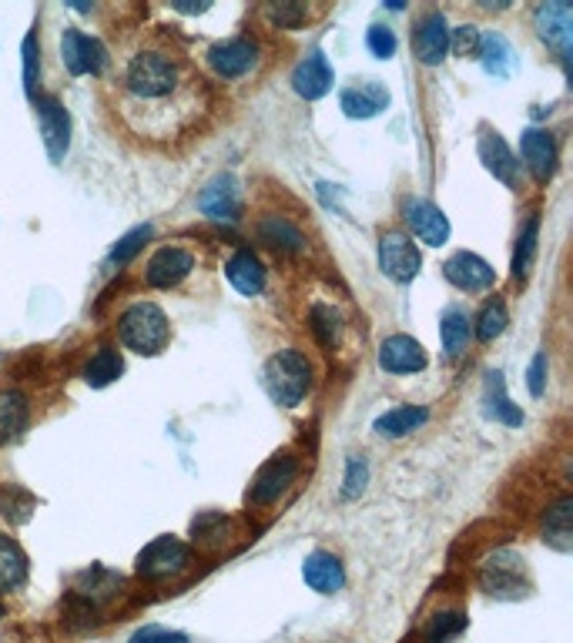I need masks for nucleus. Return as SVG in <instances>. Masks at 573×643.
Here are the masks:
<instances>
[{"label":"nucleus","instance_id":"aec40b11","mask_svg":"<svg viewBox=\"0 0 573 643\" xmlns=\"http://www.w3.org/2000/svg\"><path fill=\"white\" fill-rule=\"evenodd\" d=\"M339 104H342V111H345L349 118L365 121V118H375L379 111H386V108H390V91L382 88L379 81L365 78V81L345 88L342 98H339Z\"/></svg>","mask_w":573,"mask_h":643},{"label":"nucleus","instance_id":"4c0bfd02","mask_svg":"<svg viewBox=\"0 0 573 643\" xmlns=\"http://www.w3.org/2000/svg\"><path fill=\"white\" fill-rule=\"evenodd\" d=\"M312 332L319 339L322 349H332L339 342V332H342V322H339V312H332L329 305H312Z\"/></svg>","mask_w":573,"mask_h":643},{"label":"nucleus","instance_id":"a878e982","mask_svg":"<svg viewBox=\"0 0 573 643\" xmlns=\"http://www.w3.org/2000/svg\"><path fill=\"white\" fill-rule=\"evenodd\" d=\"M543 540L560 550V553H570L573 546V500L563 496L560 503H553L543 516Z\"/></svg>","mask_w":573,"mask_h":643},{"label":"nucleus","instance_id":"79ce46f5","mask_svg":"<svg viewBox=\"0 0 573 643\" xmlns=\"http://www.w3.org/2000/svg\"><path fill=\"white\" fill-rule=\"evenodd\" d=\"M365 48L379 58V61H390L396 54V34L390 28H382V24H372L365 31Z\"/></svg>","mask_w":573,"mask_h":643},{"label":"nucleus","instance_id":"49530a36","mask_svg":"<svg viewBox=\"0 0 573 643\" xmlns=\"http://www.w3.org/2000/svg\"><path fill=\"white\" fill-rule=\"evenodd\" d=\"M526 385H530L533 395H543V389H546V352L533 355V362L526 369Z\"/></svg>","mask_w":573,"mask_h":643},{"label":"nucleus","instance_id":"9b49d317","mask_svg":"<svg viewBox=\"0 0 573 643\" xmlns=\"http://www.w3.org/2000/svg\"><path fill=\"white\" fill-rule=\"evenodd\" d=\"M259 64V44L252 38H232L225 44H215L209 51V68L222 81H239Z\"/></svg>","mask_w":573,"mask_h":643},{"label":"nucleus","instance_id":"f03ea898","mask_svg":"<svg viewBox=\"0 0 573 643\" xmlns=\"http://www.w3.org/2000/svg\"><path fill=\"white\" fill-rule=\"evenodd\" d=\"M121 345L138 352V355H158L168 339H171V322L164 315L161 305L154 302H134L124 315H121Z\"/></svg>","mask_w":573,"mask_h":643},{"label":"nucleus","instance_id":"39448f33","mask_svg":"<svg viewBox=\"0 0 573 643\" xmlns=\"http://www.w3.org/2000/svg\"><path fill=\"white\" fill-rule=\"evenodd\" d=\"M191 566V550L174 540V536H158L151 540L141 553H138V563L134 570L144 576V580H168V576H178Z\"/></svg>","mask_w":573,"mask_h":643},{"label":"nucleus","instance_id":"cd10ccee","mask_svg":"<svg viewBox=\"0 0 573 643\" xmlns=\"http://www.w3.org/2000/svg\"><path fill=\"white\" fill-rule=\"evenodd\" d=\"M28 580V556L18 540L0 533V593H11Z\"/></svg>","mask_w":573,"mask_h":643},{"label":"nucleus","instance_id":"393cba45","mask_svg":"<svg viewBox=\"0 0 573 643\" xmlns=\"http://www.w3.org/2000/svg\"><path fill=\"white\" fill-rule=\"evenodd\" d=\"M259 239L279 252H305V235L295 222H289L285 214H265L259 222Z\"/></svg>","mask_w":573,"mask_h":643},{"label":"nucleus","instance_id":"b1692460","mask_svg":"<svg viewBox=\"0 0 573 643\" xmlns=\"http://www.w3.org/2000/svg\"><path fill=\"white\" fill-rule=\"evenodd\" d=\"M31 419V402L18 389L0 392V443H11L14 436L24 433V425Z\"/></svg>","mask_w":573,"mask_h":643},{"label":"nucleus","instance_id":"c85d7f7f","mask_svg":"<svg viewBox=\"0 0 573 643\" xmlns=\"http://www.w3.org/2000/svg\"><path fill=\"white\" fill-rule=\"evenodd\" d=\"M486 415L493 422H503V425H520L523 422V409H516L510 402L500 372H486Z\"/></svg>","mask_w":573,"mask_h":643},{"label":"nucleus","instance_id":"1a4fd4ad","mask_svg":"<svg viewBox=\"0 0 573 643\" xmlns=\"http://www.w3.org/2000/svg\"><path fill=\"white\" fill-rule=\"evenodd\" d=\"M61 61H64V68L74 78H81V74H104L108 51H104V44L98 38H88V34L71 28L61 38Z\"/></svg>","mask_w":573,"mask_h":643},{"label":"nucleus","instance_id":"c756f323","mask_svg":"<svg viewBox=\"0 0 573 643\" xmlns=\"http://www.w3.org/2000/svg\"><path fill=\"white\" fill-rule=\"evenodd\" d=\"M476 58L483 61V71L493 74V78H506L513 71V48L503 34H483L480 38V51Z\"/></svg>","mask_w":573,"mask_h":643},{"label":"nucleus","instance_id":"2eb2a0df","mask_svg":"<svg viewBox=\"0 0 573 643\" xmlns=\"http://www.w3.org/2000/svg\"><path fill=\"white\" fill-rule=\"evenodd\" d=\"M191 269H195V255L181 245H164L148 262V285L151 289H174L178 282H184L191 275Z\"/></svg>","mask_w":573,"mask_h":643},{"label":"nucleus","instance_id":"2f4dec72","mask_svg":"<svg viewBox=\"0 0 573 643\" xmlns=\"http://www.w3.org/2000/svg\"><path fill=\"white\" fill-rule=\"evenodd\" d=\"M121 372H124L121 352L111 349V345H104V349H98V355L84 365V382H88L91 389H104V385H111L114 379H121Z\"/></svg>","mask_w":573,"mask_h":643},{"label":"nucleus","instance_id":"c03bdc74","mask_svg":"<svg viewBox=\"0 0 573 643\" xmlns=\"http://www.w3.org/2000/svg\"><path fill=\"white\" fill-rule=\"evenodd\" d=\"M365 480H369V463L359 460V456H352V460H349V470H345V486H342L345 500L359 496V493L365 490Z\"/></svg>","mask_w":573,"mask_h":643},{"label":"nucleus","instance_id":"4468645a","mask_svg":"<svg viewBox=\"0 0 573 643\" xmlns=\"http://www.w3.org/2000/svg\"><path fill=\"white\" fill-rule=\"evenodd\" d=\"M426 362H430V355H426V349L413 335H390L386 342L379 345V365L386 369L390 375L423 372Z\"/></svg>","mask_w":573,"mask_h":643},{"label":"nucleus","instance_id":"bb28decb","mask_svg":"<svg viewBox=\"0 0 573 643\" xmlns=\"http://www.w3.org/2000/svg\"><path fill=\"white\" fill-rule=\"evenodd\" d=\"M426 419H430V409H423V405H400V409H390L386 415L375 419V433L400 440V436L416 433L420 425H426Z\"/></svg>","mask_w":573,"mask_h":643},{"label":"nucleus","instance_id":"7c9ffc66","mask_svg":"<svg viewBox=\"0 0 573 643\" xmlns=\"http://www.w3.org/2000/svg\"><path fill=\"white\" fill-rule=\"evenodd\" d=\"M440 335H443V349H446L450 359L463 355L470 339H473V325H470L466 312L463 309H446L443 322H440Z\"/></svg>","mask_w":573,"mask_h":643},{"label":"nucleus","instance_id":"e433bc0d","mask_svg":"<svg viewBox=\"0 0 573 643\" xmlns=\"http://www.w3.org/2000/svg\"><path fill=\"white\" fill-rule=\"evenodd\" d=\"M506 322H510L506 305H503L500 299L486 302L483 312H480V319H476V339H480V342H493L496 335H503Z\"/></svg>","mask_w":573,"mask_h":643},{"label":"nucleus","instance_id":"423d86ee","mask_svg":"<svg viewBox=\"0 0 573 643\" xmlns=\"http://www.w3.org/2000/svg\"><path fill=\"white\" fill-rule=\"evenodd\" d=\"M420 265H423V259H420L410 235L386 232L379 239V269H382V275H390L393 282L406 285L420 275Z\"/></svg>","mask_w":573,"mask_h":643},{"label":"nucleus","instance_id":"20e7f679","mask_svg":"<svg viewBox=\"0 0 573 643\" xmlns=\"http://www.w3.org/2000/svg\"><path fill=\"white\" fill-rule=\"evenodd\" d=\"M480 586L496 600H520L530 593L526 563L516 553H493L480 570Z\"/></svg>","mask_w":573,"mask_h":643},{"label":"nucleus","instance_id":"f8f14e48","mask_svg":"<svg viewBox=\"0 0 573 643\" xmlns=\"http://www.w3.org/2000/svg\"><path fill=\"white\" fill-rule=\"evenodd\" d=\"M199 208L202 214L215 222H239L242 214V191H239V181L232 174H219L205 184V191L199 194Z\"/></svg>","mask_w":573,"mask_h":643},{"label":"nucleus","instance_id":"ea45409f","mask_svg":"<svg viewBox=\"0 0 573 643\" xmlns=\"http://www.w3.org/2000/svg\"><path fill=\"white\" fill-rule=\"evenodd\" d=\"M151 239V225H138V229H131L114 249H111V265H128L141 249H144V242Z\"/></svg>","mask_w":573,"mask_h":643},{"label":"nucleus","instance_id":"a211bd4d","mask_svg":"<svg viewBox=\"0 0 573 643\" xmlns=\"http://www.w3.org/2000/svg\"><path fill=\"white\" fill-rule=\"evenodd\" d=\"M332 81H335V78H332V68H329V61H325L322 51H312V54L302 58V61L295 64V71H292V88H295V94L305 98V101L325 98L329 88H332Z\"/></svg>","mask_w":573,"mask_h":643},{"label":"nucleus","instance_id":"f3484780","mask_svg":"<svg viewBox=\"0 0 573 643\" xmlns=\"http://www.w3.org/2000/svg\"><path fill=\"white\" fill-rule=\"evenodd\" d=\"M520 158L526 164V171L543 184L550 181L553 168H556V141L550 131L543 128H526L523 138H520Z\"/></svg>","mask_w":573,"mask_h":643},{"label":"nucleus","instance_id":"dca6fc26","mask_svg":"<svg viewBox=\"0 0 573 643\" xmlns=\"http://www.w3.org/2000/svg\"><path fill=\"white\" fill-rule=\"evenodd\" d=\"M38 118H41V134H44V148L51 154V161H64L68 148H71V118L61 108L58 98H38Z\"/></svg>","mask_w":573,"mask_h":643},{"label":"nucleus","instance_id":"a18cd8bd","mask_svg":"<svg viewBox=\"0 0 573 643\" xmlns=\"http://www.w3.org/2000/svg\"><path fill=\"white\" fill-rule=\"evenodd\" d=\"M128 643H188V636L178 630H164V626H144Z\"/></svg>","mask_w":573,"mask_h":643},{"label":"nucleus","instance_id":"58836bf2","mask_svg":"<svg viewBox=\"0 0 573 643\" xmlns=\"http://www.w3.org/2000/svg\"><path fill=\"white\" fill-rule=\"evenodd\" d=\"M21 54H24V91H28V98H38V81H41V44H38V34H34V31L24 38Z\"/></svg>","mask_w":573,"mask_h":643},{"label":"nucleus","instance_id":"6ab92c4d","mask_svg":"<svg viewBox=\"0 0 573 643\" xmlns=\"http://www.w3.org/2000/svg\"><path fill=\"white\" fill-rule=\"evenodd\" d=\"M413 51L423 64H440L450 51V28H446V18L440 11L426 14L420 24H416V34H413Z\"/></svg>","mask_w":573,"mask_h":643},{"label":"nucleus","instance_id":"ddd939ff","mask_svg":"<svg viewBox=\"0 0 573 643\" xmlns=\"http://www.w3.org/2000/svg\"><path fill=\"white\" fill-rule=\"evenodd\" d=\"M443 275L450 285H456L460 292H486L496 285V272L486 259L473 255V252H456L453 259H446Z\"/></svg>","mask_w":573,"mask_h":643},{"label":"nucleus","instance_id":"0eeeda50","mask_svg":"<svg viewBox=\"0 0 573 643\" xmlns=\"http://www.w3.org/2000/svg\"><path fill=\"white\" fill-rule=\"evenodd\" d=\"M299 476V460L282 453V456H272L252 480V490H249V503L252 506H272Z\"/></svg>","mask_w":573,"mask_h":643},{"label":"nucleus","instance_id":"4be33fe9","mask_svg":"<svg viewBox=\"0 0 573 643\" xmlns=\"http://www.w3.org/2000/svg\"><path fill=\"white\" fill-rule=\"evenodd\" d=\"M302 580L315 590V593H339L342 583H345V570L339 563V556L325 553V550H315L305 556L302 563Z\"/></svg>","mask_w":573,"mask_h":643},{"label":"nucleus","instance_id":"412c9836","mask_svg":"<svg viewBox=\"0 0 573 643\" xmlns=\"http://www.w3.org/2000/svg\"><path fill=\"white\" fill-rule=\"evenodd\" d=\"M476 151H480L483 168H486L493 178H500L506 188H513V184H516V168H520V161H516V154L510 151V144L503 141V134H496V131H483V134H480Z\"/></svg>","mask_w":573,"mask_h":643},{"label":"nucleus","instance_id":"f704fd0d","mask_svg":"<svg viewBox=\"0 0 573 643\" xmlns=\"http://www.w3.org/2000/svg\"><path fill=\"white\" fill-rule=\"evenodd\" d=\"M0 513H4L11 523H28L34 513V496L21 486H4L0 490Z\"/></svg>","mask_w":573,"mask_h":643},{"label":"nucleus","instance_id":"473e14b6","mask_svg":"<svg viewBox=\"0 0 573 643\" xmlns=\"http://www.w3.org/2000/svg\"><path fill=\"white\" fill-rule=\"evenodd\" d=\"M229 530H232V520L225 513H202L191 523V536L202 550H222L229 543Z\"/></svg>","mask_w":573,"mask_h":643},{"label":"nucleus","instance_id":"7ed1b4c3","mask_svg":"<svg viewBox=\"0 0 573 643\" xmlns=\"http://www.w3.org/2000/svg\"><path fill=\"white\" fill-rule=\"evenodd\" d=\"M262 385L265 392L272 395V402L279 405H299L312 385V365L302 352L295 349H285V352H275L265 369H262Z\"/></svg>","mask_w":573,"mask_h":643},{"label":"nucleus","instance_id":"6e6552de","mask_svg":"<svg viewBox=\"0 0 573 643\" xmlns=\"http://www.w3.org/2000/svg\"><path fill=\"white\" fill-rule=\"evenodd\" d=\"M536 34L546 41V48L556 51V58L566 64L573 48V8L570 4H540L533 14Z\"/></svg>","mask_w":573,"mask_h":643},{"label":"nucleus","instance_id":"37998d69","mask_svg":"<svg viewBox=\"0 0 573 643\" xmlns=\"http://www.w3.org/2000/svg\"><path fill=\"white\" fill-rule=\"evenodd\" d=\"M480 31H476V24H460L456 31H453V38H450V48H453V54H460V58H476V51H480Z\"/></svg>","mask_w":573,"mask_h":643},{"label":"nucleus","instance_id":"c9c22d12","mask_svg":"<svg viewBox=\"0 0 573 643\" xmlns=\"http://www.w3.org/2000/svg\"><path fill=\"white\" fill-rule=\"evenodd\" d=\"M466 630V613L460 610H446V613H436L426 626V643H450L453 636H460Z\"/></svg>","mask_w":573,"mask_h":643},{"label":"nucleus","instance_id":"f257e3e1","mask_svg":"<svg viewBox=\"0 0 573 643\" xmlns=\"http://www.w3.org/2000/svg\"><path fill=\"white\" fill-rule=\"evenodd\" d=\"M118 91L124 124L148 141L181 138L209 108L202 74L164 41H151L128 54Z\"/></svg>","mask_w":573,"mask_h":643},{"label":"nucleus","instance_id":"a19ab883","mask_svg":"<svg viewBox=\"0 0 573 643\" xmlns=\"http://www.w3.org/2000/svg\"><path fill=\"white\" fill-rule=\"evenodd\" d=\"M305 14H309L305 4H289V0H279V4H269V8H265V18L272 21V28H285V31L302 28Z\"/></svg>","mask_w":573,"mask_h":643},{"label":"nucleus","instance_id":"72a5a7b5","mask_svg":"<svg viewBox=\"0 0 573 643\" xmlns=\"http://www.w3.org/2000/svg\"><path fill=\"white\" fill-rule=\"evenodd\" d=\"M536 239H540V219H533L523 225L520 239H516V252H513V279L523 282L533 269V259H536Z\"/></svg>","mask_w":573,"mask_h":643},{"label":"nucleus","instance_id":"9d476101","mask_svg":"<svg viewBox=\"0 0 573 643\" xmlns=\"http://www.w3.org/2000/svg\"><path fill=\"white\" fill-rule=\"evenodd\" d=\"M403 219H406V225L413 229V235H416L420 242H426V245H433V249H440V245L450 242V219H446V214H443L433 201H426V198H406V201H403Z\"/></svg>","mask_w":573,"mask_h":643},{"label":"nucleus","instance_id":"5701e85b","mask_svg":"<svg viewBox=\"0 0 573 643\" xmlns=\"http://www.w3.org/2000/svg\"><path fill=\"white\" fill-rule=\"evenodd\" d=\"M225 275H229L232 289H235L239 295H249V299L265 289V265H262L252 252H245V249L229 259Z\"/></svg>","mask_w":573,"mask_h":643}]
</instances>
